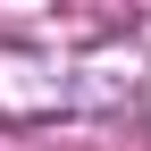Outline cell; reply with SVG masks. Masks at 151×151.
I'll use <instances>...</instances> for the list:
<instances>
[]
</instances>
